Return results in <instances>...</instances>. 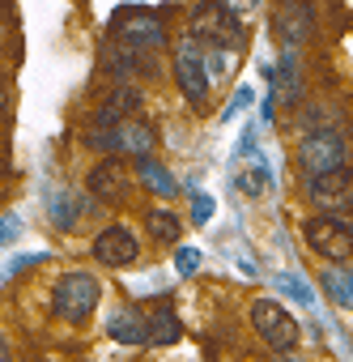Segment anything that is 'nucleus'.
<instances>
[{"mask_svg": "<svg viewBox=\"0 0 353 362\" xmlns=\"http://www.w3.org/2000/svg\"><path fill=\"white\" fill-rule=\"evenodd\" d=\"M306 197L319 214L336 218V214H353V170H328V175H306Z\"/></svg>", "mask_w": 353, "mask_h": 362, "instance_id": "423d86ee", "label": "nucleus"}, {"mask_svg": "<svg viewBox=\"0 0 353 362\" xmlns=\"http://www.w3.org/2000/svg\"><path fill=\"white\" fill-rule=\"evenodd\" d=\"M140 107H145V94H140L136 86H128V81H124V86L107 90V98H102V103L94 107V124H90V128H94V132L119 128V124H124L128 115H136Z\"/></svg>", "mask_w": 353, "mask_h": 362, "instance_id": "6e6552de", "label": "nucleus"}, {"mask_svg": "<svg viewBox=\"0 0 353 362\" xmlns=\"http://www.w3.org/2000/svg\"><path fill=\"white\" fill-rule=\"evenodd\" d=\"M349 158V145L336 128L319 124V128H306L302 141H298V166L306 175H328V170H340Z\"/></svg>", "mask_w": 353, "mask_h": 362, "instance_id": "7ed1b4c3", "label": "nucleus"}, {"mask_svg": "<svg viewBox=\"0 0 353 362\" xmlns=\"http://www.w3.org/2000/svg\"><path fill=\"white\" fill-rule=\"evenodd\" d=\"M281 290H289V298H298V303H311L306 281H302V277H294V273H281Z\"/></svg>", "mask_w": 353, "mask_h": 362, "instance_id": "412c9836", "label": "nucleus"}, {"mask_svg": "<svg viewBox=\"0 0 353 362\" xmlns=\"http://www.w3.org/2000/svg\"><path fill=\"white\" fill-rule=\"evenodd\" d=\"M149 230H153L157 243H174V239H179V230H184V222L174 218V214H166V209H153L149 214Z\"/></svg>", "mask_w": 353, "mask_h": 362, "instance_id": "a211bd4d", "label": "nucleus"}, {"mask_svg": "<svg viewBox=\"0 0 353 362\" xmlns=\"http://www.w3.org/2000/svg\"><path fill=\"white\" fill-rule=\"evenodd\" d=\"M174 341H179V320L170 307H157L149 315V345H174Z\"/></svg>", "mask_w": 353, "mask_h": 362, "instance_id": "f3484780", "label": "nucleus"}, {"mask_svg": "<svg viewBox=\"0 0 353 362\" xmlns=\"http://www.w3.org/2000/svg\"><path fill=\"white\" fill-rule=\"evenodd\" d=\"M98 298H102L98 277L85 273V269H73V273H64V277L56 281V290H52V311H56L64 324H85V320L94 315Z\"/></svg>", "mask_w": 353, "mask_h": 362, "instance_id": "f257e3e1", "label": "nucleus"}, {"mask_svg": "<svg viewBox=\"0 0 353 362\" xmlns=\"http://www.w3.org/2000/svg\"><path fill=\"white\" fill-rule=\"evenodd\" d=\"M230 69H234V56H230V52H222V47H205V73H209V81H213V77L222 81Z\"/></svg>", "mask_w": 353, "mask_h": 362, "instance_id": "6ab92c4d", "label": "nucleus"}, {"mask_svg": "<svg viewBox=\"0 0 353 362\" xmlns=\"http://www.w3.org/2000/svg\"><path fill=\"white\" fill-rule=\"evenodd\" d=\"M149 149H153V128L149 124H119V153L149 158Z\"/></svg>", "mask_w": 353, "mask_h": 362, "instance_id": "dca6fc26", "label": "nucleus"}, {"mask_svg": "<svg viewBox=\"0 0 353 362\" xmlns=\"http://www.w3.org/2000/svg\"><path fill=\"white\" fill-rule=\"evenodd\" d=\"M115 35L124 43H132V47H162L166 43V30H162V22L153 13H124L115 22Z\"/></svg>", "mask_w": 353, "mask_h": 362, "instance_id": "9b49d317", "label": "nucleus"}, {"mask_svg": "<svg viewBox=\"0 0 353 362\" xmlns=\"http://www.w3.org/2000/svg\"><path fill=\"white\" fill-rule=\"evenodd\" d=\"M192 214H196V222H205V218L213 214V205H209V197H201V192H196V197H192Z\"/></svg>", "mask_w": 353, "mask_h": 362, "instance_id": "5701e85b", "label": "nucleus"}, {"mask_svg": "<svg viewBox=\"0 0 353 362\" xmlns=\"http://www.w3.org/2000/svg\"><path fill=\"white\" fill-rule=\"evenodd\" d=\"M243 22L230 5L222 0H205V5L192 9V39L196 43H209V47H222V52H234L243 43Z\"/></svg>", "mask_w": 353, "mask_h": 362, "instance_id": "f03ea898", "label": "nucleus"}, {"mask_svg": "<svg viewBox=\"0 0 353 362\" xmlns=\"http://www.w3.org/2000/svg\"><path fill=\"white\" fill-rule=\"evenodd\" d=\"M107 337L119 341V345H145L149 341V320L136 307H115L107 315Z\"/></svg>", "mask_w": 353, "mask_h": 362, "instance_id": "f8f14e48", "label": "nucleus"}, {"mask_svg": "<svg viewBox=\"0 0 353 362\" xmlns=\"http://www.w3.org/2000/svg\"><path fill=\"white\" fill-rule=\"evenodd\" d=\"M136 256H140V243L128 226H107L94 239V260H102L107 269H128V264H136Z\"/></svg>", "mask_w": 353, "mask_h": 362, "instance_id": "9d476101", "label": "nucleus"}, {"mask_svg": "<svg viewBox=\"0 0 353 362\" xmlns=\"http://www.w3.org/2000/svg\"><path fill=\"white\" fill-rule=\"evenodd\" d=\"M251 328L260 332V341L268 345V349H277V354H289L294 345H298V320L281 307V303H273V298H260V303H251Z\"/></svg>", "mask_w": 353, "mask_h": 362, "instance_id": "39448f33", "label": "nucleus"}, {"mask_svg": "<svg viewBox=\"0 0 353 362\" xmlns=\"http://www.w3.org/2000/svg\"><path fill=\"white\" fill-rule=\"evenodd\" d=\"M174 269H179L184 277H192L201 269V252L196 247H179V252H174Z\"/></svg>", "mask_w": 353, "mask_h": 362, "instance_id": "aec40b11", "label": "nucleus"}, {"mask_svg": "<svg viewBox=\"0 0 353 362\" xmlns=\"http://www.w3.org/2000/svg\"><path fill=\"white\" fill-rule=\"evenodd\" d=\"M319 281H323L328 298H332L340 311H353V269H345V264H328Z\"/></svg>", "mask_w": 353, "mask_h": 362, "instance_id": "4468645a", "label": "nucleus"}, {"mask_svg": "<svg viewBox=\"0 0 353 362\" xmlns=\"http://www.w3.org/2000/svg\"><path fill=\"white\" fill-rule=\"evenodd\" d=\"M302 239H306V247H311L319 260L345 264V260L353 256V230H349L340 218H328V214L306 218V222H302Z\"/></svg>", "mask_w": 353, "mask_h": 362, "instance_id": "20e7f679", "label": "nucleus"}, {"mask_svg": "<svg viewBox=\"0 0 353 362\" xmlns=\"http://www.w3.org/2000/svg\"><path fill=\"white\" fill-rule=\"evenodd\" d=\"M0 362H9V349H5V341H0Z\"/></svg>", "mask_w": 353, "mask_h": 362, "instance_id": "bb28decb", "label": "nucleus"}, {"mask_svg": "<svg viewBox=\"0 0 353 362\" xmlns=\"http://www.w3.org/2000/svg\"><path fill=\"white\" fill-rule=\"evenodd\" d=\"M136 175H140V184H145L149 192H157V197H179V192H174L170 170H166L157 158H136Z\"/></svg>", "mask_w": 353, "mask_h": 362, "instance_id": "2eb2a0df", "label": "nucleus"}, {"mask_svg": "<svg viewBox=\"0 0 353 362\" xmlns=\"http://www.w3.org/2000/svg\"><path fill=\"white\" fill-rule=\"evenodd\" d=\"M311 30H315V5H311V0H285V5L277 9V18H273V35L285 47L306 43Z\"/></svg>", "mask_w": 353, "mask_h": 362, "instance_id": "1a4fd4ad", "label": "nucleus"}, {"mask_svg": "<svg viewBox=\"0 0 353 362\" xmlns=\"http://www.w3.org/2000/svg\"><path fill=\"white\" fill-rule=\"evenodd\" d=\"M124 188H128V175H124V166H119L115 158H107V162H98V166L90 170V192H94L98 201H119Z\"/></svg>", "mask_w": 353, "mask_h": 362, "instance_id": "ddd939ff", "label": "nucleus"}, {"mask_svg": "<svg viewBox=\"0 0 353 362\" xmlns=\"http://www.w3.org/2000/svg\"><path fill=\"white\" fill-rule=\"evenodd\" d=\"M247 103H251V86H243V90H239V94H234V98H230V107H226V111H222V119H230V115H239V111H243V107H247Z\"/></svg>", "mask_w": 353, "mask_h": 362, "instance_id": "4be33fe9", "label": "nucleus"}, {"mask_svg": "<svg viewBox=\"0 0 353 362\" xmlns=\"http://www.w3.org/2000/svg\"><path fill=\"white\" fill-rule=\"evenodd\" d=\"M222 5H230L234 13H247V9H260V0H222Z\"/></svg>", "mask_w": 353, "mask_h": 362, "instance_id": "393cba45", "label": "nucleus"}, {"mask_svg": "<svg viewBox=\"0 0 353 362\" xmlns=\"http://www.w3.org/2000/svg\"><path fill=\"white\" fill-rule=\"evenodd\" d=\"M5 107H9V90H5V81H0V115H5Z\"/></svg>", "mask_w": 353, "mask_h": 362, "instance_id": "a878e982", "label": "nucleus"}, {"mask_svg": "<svg viewBox=\"0 0 353 362\" xmlns=\"http://www.w3.org/2000/svg\"><path fill=\"white\" fill-rule=\"evenodd\" d=\"M174 81H179L184 98L201 111L209 98V73H205V47L188 35L179 47H174Z\"/></svg>", "mask_w": 353, "mask_h": 362, "instance_id": "0eeeda50", "label": "nucleus"}, {"mask_svg": "<svg viewBox=\"0 0 353 362\" xmlns=\"http://www.w3.org/2000/svg\"><path fill=\"white\" fill-rule=\"evenodd\" d=\"M18 218H0V243H9V239H18Z\"/></svg>", "mask_w": 353, "mask_h": 362, "instance_id": "b1692460", "label": "nucleus"}]
</instances>
